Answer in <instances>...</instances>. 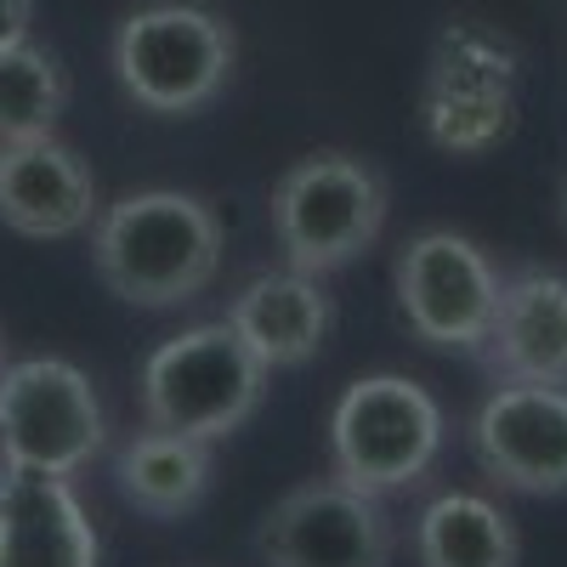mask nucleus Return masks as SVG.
<instances>
[{
  "label": "nucleus",
  "instance_id": "39448f33",
  "mask_svg": "<svg viewBox=\"0 0 567 567\" xmlns=\"http://www.w3.org/2000/svg\"><path fill=\"white\" fill-rule=\"evenodd\" d=\"M386 176L358 154H307L272 182V239L301 272L352 267L386 227Z\"/></svg>",
  "mask_w": 567,
  "mask_h": 567
},
{
  "label": "nucleus",
  "instance_id": "6e6552de",
  "mask_svg": "<svg viewBox=\"0 0 567 567\" xmlns=\"http://www.w3.org/2000/svg\"><path fill=\"white\" fill-rule=\"evenodd\" d=\"M398 312L409 336L432 352H483L499 272L494 261L454 227H425L398 256Z\"/></svg>",
  "mask_w": 567,
  "mask_h": 567
},
{
  "label": "nucleus",
  "instance_id": "f8f14e48",
  "mask_svg": "<svg viewBox=\"0 0 567 567\" xmlns=\"http://www.w3.org/2000/svg\"><path fill=\"white\" fill-rule=\"evenodd\" d=\"M97 176L58 136L0 148V221L23 239H74L97 221Z\"/></svg>",
  "mask_w": 567,
  "mask_h": 567
},
{
  "label": "nucleus",
  "instance_id": "1a4fd4ad",
  "mask_svg": "<svg viewBox=\"0 0 567 567\" xmlns=\"http://www.w3.org/2000/svg\"><path fill=\"white\" fill-rule=\"evenodd\" d=\"M256 550L267 567H386L392 516L374 494L341 477H318L290 488L261 516Z\"/></svg>",
  "mask_w": 567,
  "mask_h": 567
},
{
  "label": "nucleus",
  "instance_id": "7ed1b4c3",
  "mask_svg": "<svg viewBox=\"0 0 567 567\" xmlns=\"http://www.w3.org/2000/svg\"><path fill=\"white\" fill-rule=\"evenodd\" d=\"M267 374L272 369L239 341V329L227 318L194 323L142 358V374H136L142 420L159 425V432L221 443L261 409Z\"/></svg>",
  "mask_w": 567,
  "mask_h": 567
},
{
  "label": "nucleus",
  "instance_id": "423d86ee",
  "mask_svg": "<svg viewBox=\"0 0 567 567\" xmlns=\"http://www.w3.org/2000/svg\"><path fill=\"white\" fill-rule=\"evenodd\" d=\"M233 23L194 0H154L114 29L120 91L148 114H199L216 103L233 80Z\"/></svg>",
  "mask_w": 567,
  "mask_h": 567
},
{
  "label": "nucleus",
  "instance_id": "4468645a",
  "mask_svg": "<svg viewBox=\"0 0 567 567\" xmlns=\"http://www.w3.org/2000/svg\"><path fill=\"white\" fill-rule=\"evenodd\" d=\"M227 323L267 369H301L323 352L329 329H336V301H329L323 278L301 267L256 272L227 307Z\"/></svg>",
  "mask_w": 567,
  "mask_h": 567
},
{
  "label": "nucleus",
  "instance_id": "9b49d317",
  "mask_svg": "<svg viewBox=\"0 0 567 567\" xmlns=\"http://www.w3.org/2000/svg\"><path fill=\"white\" fill-rule=\"evenodd\" d=\"M103 539L69 477L0 465V567H97Z\"/></svg>",
  "mask_w": 567,
  "mask_h": 567
},
{
  "label": "nucleus",
  "instance_id": "ddd939ff",
  "mask_svg": "<svg viewBox=\"0 0 567 567\" xmlns=\"http://www.w3.org/2000/svg\"><path fill=\"white\" fill-rule=\"evenodd\" d=\"M483 358L499 381L567 386V272L523 267L516 278H499Z\"/></svg>",
  "mask_w": 567,
  "mask_h": 567
},
{
  "label": "nucleus",
  "instance_id": "a211bd4d",
  "mask_svg": "<svg viewBox=\"0 0 567 567\" xmlns=\"http://www.w3.org/2000/svg\"><path fill=\"white\" fill-rule=\"evenodd\" d=\"M29 29H34V0H0V52L29 40Z\"/></svg>",
  "mask_w": 567,
  "mask_h": 567
},
{
  "label": "nucleus",
  "instance_id": "2eb2a0df",
  "mask_svg": "<svg viewBox=\"0 0 567 567\" xmlns=\"http://www.w3.org/2000/svg\"><path fill=\"white\" fill-rule=\"evenodd\" d=\"M210 443L187 437V432H136L120 454H114V488L131 511L154 516V523H182L187 511H199L210 494Z\"/></svg>",
  "mask_w": 567,
  "mask_h": 567
},
{
  "label": "nucleus",
  "instance_id": "6ab92c4d",
  "mask_svg": "<svg viewBox=\"0 0 567 567\" xmlns=\"http://www.w3.org/2000/svg\"><path fill=\"white\" fill-rule=\"evenodd\" d=\"M0 369H7V336H0Z\"/></svg>",
  "mask_w": 567,
  "mask_h": 567
},
{
  "label": "nucleus",
  "instance_id": "dca6fc26",
  "mask_svg": "<svg viewBox=\"0 0 567 567\" xmlns=\"http://www.w3.org/2000/svg\"><path fill=\"white\" fill-rule=\"evenodd\" d=\"M414 561L420 567H516L523 539H516L511 511L488 494H437L414 516Z\"/></svg>",
  "mask_w": 567,
  "mask_h": 567
},
{
  "label": "nucleus",
  "instance_id": "f3484780",
  "mask_svg": "<svg viewBox=\"0 0 567 567\" xmlns=\"http://www.w3.org/2000/svg\"><path fill=\"white\" fill-rule=\"evenodd\" d=\"M63 109H69V74L58 52H45L34 40L7 45L0 52V148L58 136Z\"/></svg>",
  "mask_w": 567,
  "mask_h": 567
},
{
  "label": "nucleus",
  "instance_id": "f03ea898",
  "mask_svg": "<svg viewBox=\"0 0 567 567\" xmlns=\"http://www.w3.org/2000/svg\"><path fill=\"white\" fill-rule=\"evenodd\" d=\"M414 109L437 154L454 159L494 154L523 114V52H516V40L477 18L443 23L432 58H425Z\"/></svg>",
  "mask_w": 567,
  "mask_h": 567
},
{
  "label": "nucleus",
  "instance_id": "20e7f679",
  "mask_svg": "<svg viewBox=\"0 0 567 567\" xmlns=\"http://www.w3.org/2000/svg\"><path fill=\"white\" fill-rule=\"evenodd\" d=\"M443 403L409 374H358L329 409V465L336 477L386 499L420 488L443 454Z\"/></svg>",
  "mask_w": 567,
  "mask_h": 567
},
{
  "label": "nucleus",
  "instance_id": "aec40b11",
  "mask_svg": "<svg viewBox=\"0 0 567 567\" xmlns=\"http://www.w3.org/2000/svg\"><path fill=\"white\" fill-rule=\"evenodd\" d=\"M561 216H567V199H561Z\"/></svg>",
  "mask_w": 567,
  "mask_h": 567
},
{
  "label": "nucleus",
  "instance_id": "0eeeda50",
  "mask_svg": "<svg viewBox=\"0 0 567 567\" xmlns=\"http://www.w3.org/2000/svg\"><path fill=\"white\" fill-rule=\"evenodd\" d=\"M109 443L91 374L69 358H18L0 369V465L74 477Z\"/></svg>",
  "mask_w": 567,
  "mask_h": 567
},
{
  "label": "nucleus",
  "instance_id": "f257e3e1",
  "mask_svg": "<svg viewBox=\"0 0 567 567\" xmlns=\"http://www.w3.org/2000/svg\"><path fill=\"white\" fill-rule=\"evenodd\" d=\"M91 267L103 290L142 312L199 301L221 272V216L182 187H142L97 210Z\"/></svg>",
  "mask_w": 567,
  "mask_h": 567
},
{
  "label": "nucleus",
  "instance_id": "9d476101",
  "mask_svg": "<svg viewBox=\"0 0 567 567\" xmlns=\"http://www.w3.org/2000/svg\"><path fill=\"white\" fill-rule=\"evenodd\" d=\"M471 460L483 477L528 494L561 499L567 494V386L539 381H505L483 398L471 420Z\"/></svg>",
  "mask_w": 567,
  "mask_h": 567
}]
</instances>
